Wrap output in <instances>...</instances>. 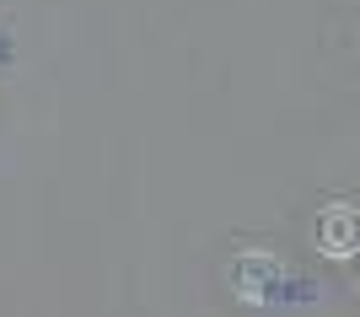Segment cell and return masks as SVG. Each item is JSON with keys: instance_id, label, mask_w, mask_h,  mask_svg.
Wrapping results in <instances>:
<instances>
[{"instance_id": "1", "label": "cell", "mask_w": 360, "mask_h": 317, "mask_svg": "<svg viewBox=\"0 0 360 317\" xmlns=\"http://www.w3.org/2000/svg\"><path fill=\"white\" fill-rule=\"evenodd\" d=\"M285 285H290V269L274 253H242L237 264H231V290H237L242 302H253V306L280 302Z\"/></svg>"}, {"instance_id": "2", "label": "cell", "mask_w": 360, "mask_h": 317, "mask_svg": "<svg viewBox=\"0 0 360 317\" xmlns=\"http://www.w3.org/2000/svg\"><path fill=\"white\" fill-rule=\"evenodd\" d=\"M317 247L328 258H349L360 247V210L355 205H328L317 221Z\"/></svg>"}]
</instances>
